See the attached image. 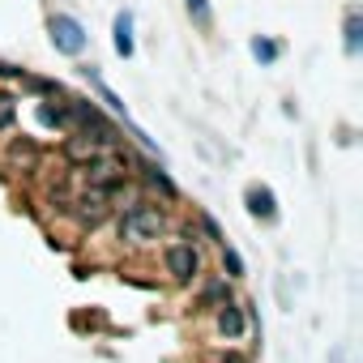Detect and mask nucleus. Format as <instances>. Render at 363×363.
I'll return each mask as SVG.
<instances>
[{
  "instance_id": "nucleus-15",
  "label": "nucleus",
  "mask_w": 363,
  "mask_h": 363,
  "mask_svg": "<svg viewBox=\"0 0 363 363\" xmlns=\"http://www.w3.org/2000/svg\"><path fill=\"white\" fill-rule=\"evenodd\" d=\"M39 120H43V124H56V128L69 124V116H65V111H52V107H39Z\"/></svg>"
},
{
  "instance_id": "nucleus-6",
  "label": "nucleus",
  "mask_w": 363,
  "mask_h": 363,
  "mask_svg": "<svg viewBox=\"0 0 363 363\" xmlns=\"http://www.w3.org/2000/svg\"><path fill=\"white\" fill-rule=\"evenodd\" d=\"M111 43H116V56H124V60H133V52H137V43H133V13L128 9H120L116 13V22H111Z\"/></svg>"
},
{
  "instance_id": "nucleus-12",
  "label": "nucleus",
  "mask_w": 363,
  "mask_h": 363,
  "mask_svg": "<svg viewBox=\"0 0 363 363\" xmlns=\"http://www.w3.org/2000/svg\"><path fill=\"white\" fill-rule=\"evenodd\" d=\"M13 116H18V99L13 94H0V128H9Z\"/></svg>"
},
{
  "instance_id": "nucleus-1",
  "label": "nucleus",
  "mask_w": 363,
  "mask_h": 363,
  "mask_svg": "<svg viewBox=\"0 0 363 363\" xmlns=\"http://www.w3.org/2000/svg\"><path fill=\"white\" fill-rule=\"evenodd\" d=\"M162 227H167L162 210H154V206H133V210H124V218H120V240H124V244H150V240L162 235Z\"/></svg>"
},
{
  "instance_id": "nucleus-4",
  "label": "nucleus",
  "mask_w": 363,
  "mask_h": 363,
  "mask_svg": "<svg viewBox=\"0 0 363 363\" xmlns=\"http://www.w3.org/2000/svg\"><path fill=\"white\" fill-rule=\"evenodd\" d=\"M244 201H248V214H252V218H261V223H274V218H278L274 189H265V184H252V189L244 193Z\"/></svg>"
},
{
  "instance_id": "nucleus-14",
  "label": "nucleus",
  "mask_w": 363,
  "mask_h": 363,
  "mask_svg": "<svg viewBox=\"0 0 363 363\" xmlns=\"http://www.w3.org/2000/svg\"><path fill=\"white\" fill-rule=\"evenodd\" d=\"M223 265H227V274H231V278H240V274H244L240 252H235V248H227V244H223Z\"/></svg>"
},
{
  "instance_id": "nucleus-2",
  "label": "nucleus",
  "mask_w": 363,
  "mask_h": 363,
  "mask_svg": "<svg viewBox=\"0 0 363 363\" xmlns=\"http://www.w3.org/2000/svg\"><path fill=\"white\" fill-rule=\"evenodd\" d=\"M48 35H52V48L56 52H65V56H82L86 52V26L77 22V18H69V13H56L52 22H48Z\"/></svg>"
},
{
  "instance_id": "nucleus-7",
  "label": "nucleus",
  "mask_w": 363,
  "mask_h": 363,
  "mask_svg": "<svg viewBox=\"0 0 363 363\" xmlns=\"http://www.w3.org/2000/svg\"><path fill=\"white\" fill-rule=\"evenodd\" d=\"M342 35H346V56H359V48H363V13H359V9L346 13Z\"/></svg>"
},
{
  "instance_id": "nucleus-8",
  "label": "nucleus",
  "mask_w": 363,
  "mask_h": 363,
  "mask_svg": "<svg viewBox=\"0 0 363 363\" xmlns=\"http://www.w3.org/2000/svg\"><path fill=\"white\" fill-rule=\"evenodd\" d=\"M218 329H223L227 337H240V333H244V312H240L235 303H223V312H218Z\"/></svg>"
},
{
  "instance_id": "nucleus-3",
  "label": "nucleus",
  "mask_w": 363,
  "mask_h": 363,
  "mask_svg": "<svg viewBox=\"0 0 363 363\" xmlns=\"http://www.w3.org/2000/svg\"><path fill=\"white\" fill-rule=\"evenodd\" d=\"M197 269H201V257H197L193 244H171V248H167V274H171L175 282H193Z\"/></svg>"
},
{
  "instance_id": "nucleus-5",
  "label": "nucleus",
  "mask_w": 363,
  "mask_h": 363,
  "mask_svg": "<svg viewBox=\"0 0 363 363\" xmlns=\"http://www.w3.org/2000/svg\"><path fill=\"white\" fill-rule=\"evenodd\" d=\"M99 154H103V141L90 137V133H77V137L65 141V158H69V162H94Z\"/></svg>"
},
{
  "instance_id": "nucleus-11",
  "label": "nucleus",
  "mask_w": 363,
  "mask_h": 363,
  "mask_svg": "<svg viewBox=\"0 0 363 363\" xmlns=\"http://www.w3.org/2000/svg\"><path fill=\"white\" fill-rule=\"evenodd\" d=\"M184 5H189V13H193V22L206 30L210 26V0H184Z\"/></svg>"
},
{
  "instance_id": "nucleus-16",
  "label": "nucleus",
  "mask_w": 363,
  "mask_h": 363,
  "mask_svg": "<svg viewBox=\"0 0 363 363\" xmlns=\"http://www.w3.org/2000/svg\"><path fill=\"white\" fill-rule=\"evenodd\" d=\"M223 363H244V359H240V354H227V359H223Z\"/></svg>"
},
{
  "instance_id": "nucleus-10",
  "label": "nucleus",
  "mask_w": 363,
  "mask_h": 363,
  "mask_svg": "<svg viewBox=\"0 0 363 363\" xmlns=\"http://www.w3.org/2000/svg\"><path fill=\"white\" fill-rule=\"evenodd\" d=\"M9 158H13V162H26V167H30V162L39 158V150H35V141H18V145L9 150Z\"/></svg>"
},
{
  "instance_id": "nucleus-13",
  "label": "nucleus",
  "mask_w": 363,
  "mask_h": 363,
  "mask_svg": "<svg viewBox=\"0 0 363 363\" xmlns=\"http://www.w3.org/2000/svg\"><path fill=\"white\" fill-rule=\"evenodd\" d=\"M141 171H145V179H150V184H158V189H162V193H167V197H171V193H175V184H171V179H167V175H162V171H158V167H154V162H150V167H141Z\"/></svg>"
},
{
  "instance_id": "nucleus-9",
  "label": "nucleus",
  "mask_w": 363,
  "mask_h": 363,
  "mask_svg": "<svg viewBox=\"0 0 363 363\" xmlns=\"http://www.w3.org/2000/svg\"><path fill=\"white\" fill-rule=\"evenodd\" d=\"M252 56H257L261 65H274V60H278V43H274V39H252Z\"/></svg>"
}]
</instances>
